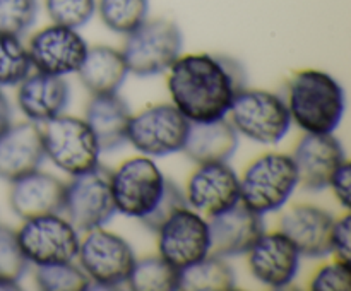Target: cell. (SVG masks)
Listing matches in <instances>:
<instances>
[{
  "label": "cell",
  "mask_w": 351,
  "mask_h": 291,
  "mask_svg": "<svg viewBox=\"0 0 351 291\" xmlns=\"http://www.w3.org/2000/svg\"><path fill=\"white\" fill-rule=\"evenodd\" d=\"M0 290H3V291H16V290H19V284H17L16 281L0 279Z\"/></svg>",
  "instance_id": "cell-38"
},
{
  "label": "cell",
  "mask_w": 351,
  "mask_h": 291,
  "mask_svg": "<svg viewBox=\"0 0 351 291\" xmlns=\"http://www.w3.org/2000/svg\"><path fill=\"white\" fill-rule=\"evenodd\" d=\"M88 43L77 29L51 24L33 34L27 45L31 64L38 72L51 75H67L77 72Z\"/></svg>",
  "instance_id": "cell-13"
},
{
  "label": "cell",
  "mask_w": 351,
  "mask_h": 291,
  "mask_svg": "<svg viewBox=\"0 0 351 291\" xmlns=\"http://www.w3.org/2000/svg\"><path fill=\"white\" fill-rule=\"evenodd\" d=\"M308 288L314 291H350L351 270L350 264L335 260L319 267L308 281Z\"/></svg>",
  "instance_id": "cell-33"
},
{
  "label": "cell",
  "mask_w": 351,
  "mask_h": 291,
  "mask_svg": "<svg viewBox=\"0 0 351 291\" xmlns=\"http://www.w3.org/2000/svg\"><path fill=\"white\" fill-rule=\"evenodd\" d=\"M235 286L237 279L232 267L223 257L213 253L178 273V290L182 291H232Z\"/></svg>",
  "instance_id": "cell-25"
},
{
  "label": "cell",
  "mask_w": 351,
  "mask_h": 291,
  "mask_svg": "<svg viewBox=\"0 0 351 291\" xmlns=\"http://www.w3.org/2000/svg\"><path fill=\"white\" fill-rule=\"evenodd\" d=\"M21 250L34 266L74 262L79 252V231L60 214L24 219L17 229Z\"/></svg>",
  "instance_id": "cell-11"
},
{
  "label": "cell",
  "mask_w": 351,
  "mask_h": 291,
  "mask_svg": "<svg viewBox=\"0 0 351 291\" xmlns=\"http://www.w3.org/2000/svg\"><path fill=\"white\" fill-rule=\"evenodd\" d=\"M79 79L82 86L93 96L115 94L125 82L129 68L122 51L117 48L105 47H88L81 67L77 68Z\"/></svg>",
  "instance_id": "cell-23"
},
{
  "label": "cell",
  "mask_w": 351,
  "mask_h": 291,
  "mask_svg": "<svg viewBox=\"0 0 351 291\" xmlns=\"http://www.w3.org/2000/svg\"><path fill=\"white\" fill-rule=\"evenodd\" d=\"M31 58L19 36L0 34V88L17 86L29 75Z\"/></svg>",
  "instance_id": "cell-28"
},
{
  "label": "cell",
  "mask_w": 351,
  "mask_h": 291,
  "mask_svg": "<svg viewBox=\"0 0 351 291\" xmlns=\"http://www.w3.org/2000/svg\"><path fill=\"white\" fill-rule=\"evenodd\" d=\"M178 273L180 270L167 262L161 255L136 259L132 273L127 281V288L136 291H177Z\"/></svg>",
  "instance_id": "cell-26"
},
{
  "label": "cell",
  "mask_w": 351,
  "mask_h": 291,
  "mask_svg": "<svg viewBox=\"0 0 351 291\" xmlns=\"http://www.w3.org/2000/svg\"><path fill=\"white\" fill-rule=\"evenodd\" d=\"M27 264L29 262L21 250L16 229L0 225V279L19 283Z\"/></svg>",
  "instance_id": "cell-31"
},
{
  "label": "cell",
  "mask_w": 351,
  "mask_h": 291,
  "mask_svg": "<svg viewBox=\"0 0 351 291\" xmlns=\"http://www.w3.org/2000/svg\"><path fill=\"white\" fill-rule=\"evenodd\" d=\"M168 71L171 101L189 122L225 118L233 98L245 84L242 65L230 57L184 55Z\"/></svg>",
  "instance_id": "cell-1"
},
{
  "label": "cell",
  "mask_w": 351,
  "mask_h": 291,
  "mask_svg": "<svg viewBox=\"0 0 351 291\" xmlns=\"http://www.w3.org/2000/svg\"><path fill=\"white\" fill-rule=\"evenodd\" d=\"M158 255L178 270L209 255L208 221L189 205L171 212L158 226Z\"/></svg>",
  "instance_id": "cell-12"
},
{
  "label": "cell",
  "mask_w": 351,
  "mask_h": 291,
  "mask_svg": "<svg viewBox=\"0 0 351 291\" xmlns=\"http://www.w3.org/2000/svg\"><path fill=\"white\" fill-rule=\"evenodd\" d=\"M75 259L89 279L86 290L122 288L129 281L136 264V255L129 242L103 226L86 231Z\"/></svg>",
  "instance_id": "cell-4"
},
{
  "label": "cell",
  "mask_w": 351,
  "mask_h": 291,
  "mask_svg": "<svg viewBox=\"0 0 351 291\" xmlns=\"http://www.w3.org/2000/svg\"><path fill=\"white\" fill-rule=\"evenodd\" d=\"M125 36L122 55L134 75L161 74L180 57L182 31L170 19H146Z\"/></svg>",
  "instance_id": "cell-6"
},
{
  "label": "cell",
  "mask_w": 351,
  "mask_h": 291,
  "mask_svg": "<svg viewBox=\"0 0 351 291\" xmlns=\"http://www.w3.org/2000/svg\"><path fill=\"white\" fill-rule=\"evenodd\" d=\"M184 205H187V202H185V195L182 194L180 188H178L177 185L167 181V188H165V194L163 197H161V201L158 202V205L153 209V212L147 214L144 219H141V221H143L149 229L156 231L158 226H160L171 212L184 207Z\"/></svg>",
  "instance_id": "cell-34"
},
{
  "label": "cell",
  "mask_w": 351,
  "mask_h": 291,
  "mask_svg": "<svg viewBox=\"0 0 351 291\" xmlns=\"http://www.w3.org/2000/svg\"><path fill=\"white\" fill-rule=\"evenodd\" d=\"M291 157L297 166L298 185L312 192L328 188L335 171L346 161L338 137L312 132H305L300 137Z\"/></svg>",
  "instance_id": "cell-16"
},
{
  "label": "cell",
  "mask_w": 351,
  "mask_h": 291,
  "mask_svg": "<svg viewBox=\"0 0 351 291\" xmlns=\"http://www.w3.org/2000/svg\"><path fill=\"white\" fill-rule=\"evenodd\" d=\"M335 218L314 204H295L281 214L280 231L293 242L300 255L321 259L331 253Z\"/></svg>",
  "instance_id": "cell-18"
},
{
  "label": "cell",
  "mask_w": 351,
  "mask_h": 291,
  "mask_svg": "<svg viewBox=\"0 0 351 291\" xmlns=\"http://www.w3.org/2000/svg\"><path fill=\"white\" fill-rule=\"evenodd\" d=\"M350 231L351 218L350 214H343L341 218L335 219L331 231V252L335 253L336 260L350 264L351 246H350Z\"/></svg>",
  "instance_id": "cell-35"
},
{
  "label": "cell",
  "mask_w": 351,
  "mask_h": 291,
  "mask_svg": "<svg viewBox=\"0 0 351 291\" xmlns=\"http://www.w3.org/2000/svg\"><path fill=\"white\" fill-rule=\"evenodd\" d=\"M285 103L290 118L304 132L332 134L345 115L346 98L331 74L305 68L290 79Z\"/></svg>",
  "instance_id": "cell-2"
},
{
  "label": "cell",
  "mask_w": 351,
  "mask_h": 291,
  "mask_svg": "<svg viewBox=\"0 0 351 291\" xmlns=\"http://www.w3.org/2000/svg\"><path fill=\"white\" fill-rule=\"evenodd\" d=\"M350 175H351V166L350 161L346 160L338 170L332 175L331 181H329V188L332 190L335 197L338 199L339 204L343 207H350Z\"/></svg>",
  "instance_id": "cell-36"
},
{
  "label": "cell",
  "mask_w": 351,
  "mask_h": 291,
  "mask_svg": "<svg viewBox=\"0 0 351 291\" xmlns=\"http://www.w3.org/2000/svg\"><path fill=\"white\" fill-rule=\"evenodd\" d=\"M167 181L149 156L129 157L112 171L115 209L129 218L144 219L161 201Z\"/></svg>",
  "instance_id": "cell-9"
},
{
  "label": "cell",
  "mask_w": 351,
  "mask_h": 291,
  "mask_svg": "<svg viewBox=\"0 0 351 291\" xmlns=\"http://www.w3.org/2000/svg\"><path fill=\"white\" fill-rule=\"evenodd\" d=\"M12 123V112H10V105L7 96L0 89V134Z\"/></svg>",
  "instance_id": "cell-37"
},
{
  "label": "cell",
  "mask_w": 351,
  "mask_h": 291,
  "mask_svg": "<svg viewBox=\"0 0 351 291\" xmlns=\"http://www.w3.org/2000/svg\"><path fill=\"white\" fill-rule=\"evenodd\" d=\"M10 184L9 204L19 218L29 219L64 211L65 184L55 175L34 170Z\"/></svg>",
  "instance_id": "cell-20"
},
{
  "label": "cell",
  "mask_w": 351,
  "mask_h": 291,
  "mask_svg": "<svg viewBox=\"0 0 351 291\" xmlns=\"http://www.w3.org/2000/svg\"><path fill=\"white\" fill-rule=\"evenodd\" d=\"M38 17V0H0V34L23 36Z\"/></svg>",
  "instance_id": "cell-30"
},
{
  "label": "cell",
  "mask_w": 351,
  "mask_h": 291,
  "mask_svg": "<svg viewBox=\"0 0 351 291\" xmlns=\"http://www.w3.org/2000/svg\"><path fill=\"white\" fill-rule=\"evenodd\" d=\"M47 12L53 24L79 29L96 12V0H45Z\"/></svg>",
  "instance_id": "cell-32"
},
{
  "label": "cell",
  "mask_w": 351,
  "mask_h": 291,
  "mask_svg": "<svg viewBox=\"0 0 351 291\" xmlns=\"http://www.w3.org/2000/svg\"><path fill=\"white\" fill-rule=\"evenodd\" d=\"M240 201V180L228 163L199 164L187 180L185 202L208 218L232 207Z\"/></svg>",
  "instance_id": "cell-15"
},
{
  "label": "cell",
  "mask_w": 351,
  "mask_h": 291,
  "mask_svg": "<svg viewBox=\"0 0 351 291\" xmlns=\"http://www.w3.org/2000/svg\"><path fill=\"white\" fill-rule=\"evenodd\" d=\"M239 180L240 202L257 214L281 209L298 187L293 157L283 153H266L256 157Z\"/></svg>",
  "instance_id": "cell-3"
},
{
  "label": "cell",
  "mask_w": 351,
  "mask_h": 291,
  "mask_svg": "<svg viewBox=\"0 0 351 291\" xmlns=\"http://www.w3.org/2000/svg\"><path fill=\"white\" fill-rule=\"evenodd\" d=\"M228 115L237 134L267 146L283 140L291 125L285 99L266 89H240L233 98Z\"/></svg>",
  "instance_id": "cell-5"
},
{
  "label": "cell",
  "mask_w": 351,
  "mask_h": 291,
  "mask_svg": "<svg viewBox=\"0 0 351 291\" xmlns=\"http://www.w3.org/2000/svg\"><path fill=\"white\" fill-rule=\"evenodd\" d=\"M211 249L209 253L218 257L243 255L264 233L263 214L237 202L232 207L211 216L208 221Z\"/></svg>",
  "instance_id": "cell-17"
},
{
  "label": "cell",
  "mask_w": 351,
  "mask_h": 291,
  "mask_svg": "<svg viewBox=\"0 0 351 291\" xmlns=\"http://www.w3.org/2000/svg\"><path fill=\"white\" fill-rule=\"evenodd\" d=\"M191 122L175 105L156 103L130 115L127 140L144 156L160 157L184 149Z\"/></svg>",
  "instance_id": "cell-10"
},
{
  "label": "cell",
  "mask_w": 351,
  "mask_h": 291,
  "mask_svg": "<svg viewBox=\"0 0 351 291\" xmlns=\"http://www.w3.org/2000/svg\"><path fill=\"white\" fill-rule=\"evenodd\" d=\"M300 252L285 233L264 231L247 252L252 276L273 290L290 286L300 267Z\"/></svg>",
  "instance_id": "cell-14"
},
{
  "label": "cell",
  "mask_w": 351,
  "mask_h": 291,
  "mask_svg": "<svg viewBox=\"0 0 351 291\" xmlns=\"http://www.w3.org/2000/svg\"><path fill=\"white\" fill-rule=\"evenodd\" d=\"M86 122L91 127L101 151H115L127 140L130 112L119 94L93 96L86 108Z\"/></svg>",
  "instance_id": "cell-24"
},
{
  "label": "cell",
  "mask_w": 351,
  "mask_h": 291,
  "mask_svg": "<svg viewBox=\"0 0 351 291\" xmlns=\"http://www.w3.org/2000/svg\"><path fill=\"white\" fill-rule=\"evenodd\" d=\"M239 146V134L230 120L218 118L211 122H191L184 153L197 164L225 163Z\"/></svg>",
  "instance_id": "cell-22"
},
{
  "label": "cell",
  "mask_w": 351,
  "mask_h": 291,
  "mask_svg": "<svg viewBox=\"0 0 351 291\" xmlns=\"http://www.w3.org/2000/svg\"><path fill=\"white\" fill-rule=\"evenodd\" d=\"M96 9L110 31L129 34L147 19L149 0H98Z\"/></svg>",
  "instance_id": "cell-27"
},
{
  "label": "cell",
  "mask_w": 351,
  "mask_h": 291,
  "mask_svg": "<svg viewBox=\"0 0 351 291\" xmlns=\"http://www.w3.org/2000/svg\"><path fill=\"white\" fill-rule=\"evenodd\" d=\"M45 160L43 132L38 123H10L0 134V178L17 180L38 170Z\"/></svg>",
  "instance_id": "cell-19"
},
{
  "label": "cell",
  "mask_w": 351,
  "mask_h": 291,
  "mask_svg": "<svg viewBox=\"0 0 351 291\" xmlns=\"http://www.w3.org/2000/svg\"><path fill=\"white\" fill-rule=\"evenodd\" d=\"M45 123L47 125L41 130L45 157L58 170L77 175L98 164L101 149L84 118L62 113Z\"/></svg>",
  "instance_id": "cell-8"
},
{
  "label": "cell",
  "mask_w": 351,
  "mask_h": 291,
  "mask_svg": "<svg viewBox=\"0 0 351 291\" xmlns=\"http://www.w3.org/2000/svg\"><path fill=\"white\" fill-rule=\"evenodd\" d=\"M34 281L43 291H82L89 284L88 276L74 262L36 266Z\"/></svg>",
  "instance_id": "cell-29"
},
{
  "label": "cell",
  "mask_w": 351,
  "mask_h": 291,
  "mask_svg": "<svg viewBox=\"0 0 351 291\" xmlns=\"http://www.w3.org/2000/svg\"><path fill=\"white\" fill-rule=\"evenodd\" d=\"M17 86L19 110L34 123L48 122L62 115L71 99V88L64 75L36 71L26 75Z\"/></svg>",
  "instance_id": "cell-21"
},
{
  "label": "cell",
  "mask_w": 351,
  "mask_h": 291,
  "mask_svg": "<svg viewBox=\"0 0 351 291\" xmlns=\"http://www.w3.org/2000/svg\"><path fill=\"white\" fill-rule=\"evenodd\" d=\"M64 212L77 231L105 226L117 212L112 171L98 163L91 170L72 175V180L65 184Z\"/></svg>",
  "instance_id": "cell-7"
}]
</instances>
